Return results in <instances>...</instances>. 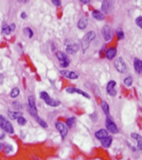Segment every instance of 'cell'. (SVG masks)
<instances>
[{
    "label": "cell",
    "mask_w": 142,
    "mask_h": 160,
    "mask_svg": "<svg viewBox=\"0 0 142 160\" xmlns=\"http://www.w3.org/2000/svg\"><path fill=\"white\" fill-rule=\"evenodd\" d=\"M96 32L93 31V30H91V31H89L87 34L85 35V36L82 38V42H81V44H82V52L85 53L86 50L88 49L89 47V44H90V42L92 41H93L94 39L96 38Z\"/></svg>",
    "instance_id": "1"
},
{
    "label": "cell",
    "mask_w": 142,
    "mask_h": 160,
    "mask_svg": "<svg viewBox=\"0 0 142 160\" xmlns=\"http://www.w3.org/2000/svg\"><path fill=\"white\" fill-rule=\"evenodd\" d=\"M40 97L45 101V103L47 104V105H50V106H58V105H61L60 101L52 99L51 97L47 94V92H40Z\"/></svg>",
    "instance_id": "2"
},
{
    "label": "cell",
    "mask_w": 142,
    "mask_h": 160,
    "mask_svg": "<svg viewBox=\"0 0 142 160\" xmlns=\"http://www.w3.org/2000/svg\"><path fill=\"white\" fill-rule=\"evenodd\" d=\"M0 127L2 128L3 130H5V132L9 133V134H13L14 132L12 124L8 120L5 119V117L2 115H0Z\"/></svg>",
    "instance_id": "3"
},
{
    "label": "cell",
    "mask_w": 142,
    "mask_h": 160,
    "mask_svg": "<svg viewBox=\"0 0 142 160\" xmlns=\"http://www.w3.org/2000/svg\"><path fill=\"white\" fill-rule=\"evenodd\" d=\"M115 67H116V71L120 73H125L127 72V66H126V63L124 62V60L121 58V57H119L117 60H116V61L114 62Z\"/></svg>",
    "instance_id": "4"
},
{
    "label": "cell",
    "mask_w": 142,
    "mask_h": 160,
    "mask_svg": "<svg viewBox=\"0 0 142 160\" xmlns=\"http://www.w3.org/2000/svg\"><path fill=\"white\" fill-rule=\"evenodd\" d=\"M55 127H56V129L61 134L62 138L65 140V137H66V135H67V133H68L67 128L65 127V125L62 122V121H56V122H55Z\"/></svg>",
    "instance_id": "5"
},
{
    "label": "cell",
    "mask_w": 142,
    "mask_h": 160,
    "mask_svg": "<svg viewBox=\"0 0 142 160\" xmlns=\"http://www.w3.org/2000/svg\"><path fill=\"white\" fill-rule=\"evenodd\" d=\"M28 111L32 117L37 116V109H36V105H35V100L33 96L28 97Z\"/></svg>",
    "instance_id": "6"
},
{
    "label": "cell",
    "mask_w": 142,
    "mask_h": 160,
    "mask_svg": "<svg viewBox=\"0 0 142 160\" xmlns=\"http://www.w3.org/2000/svg\"><path fill=\"white\" fill-rule=\"evenodd\" d=\"M101 34H102L103 38H104V40L106 41H111L113 38L112 29H111V28L108 26V25H104V26H103L102 29H101Z\"/></svg>",
    "instance_id": "7"
},
{
    "label": "cell",
    "mask_w": 142,
    "mask_h": 160,
    "mask_svg": "<svg viewBox=\"0 0 142 160\" xmlns=\"http://www.w3.org/2000/svg\"><path fill=\"white\" fill-rule=\"evenodd\" d=\"M106 128H107V130L109 132L113 133V134H116V133L119 132V129L116 127V125L115 124V122L112 121V120L110 119L109 117H107V119H106Z\"/></svg>",
    "instance_id": "8"
},
{
    "label": "cell",
    "mask_w": 142,
    "mask_h": 160,
    "mask_svg": "<svg viewBox=\"0 0 142 160\" xmlns=\"http://www.w3.org/2000/svg\"><path fill=\"white\" fill-rule=\"evenodd\" d=\"M65 92H68V93H79V94H82V96H84L85 98H90V96H89L88 93H86L85 92H84V90H82V89H77V88H66L65 89Z\"/></svg>",
    "instance_id": "9"
},
{
    "label": "cell",
    "mask_w": 142,
    "mask_h": 160,
    "mask_svg": "<svg viewBox=\"0 0 142 160\" xmlns=\"http://www.w3.org/2000/svg\"><path fill=\"white\" fill-rule=\"evenodd\" d=\"M61 74L65 77L69 78V79H78L79 78V76L75 72H70V71H66V70H62L60 72Z\"/></svg>",
    "instance_id": "10"
},
{
    "label": "cell",
    "mask_w": 142,
    "mask_h": 160,
    "mask_svg": "<svg viewBox=\"0 0 142 160\" xmlns=\"http://www.w3.org/2000/svg\"><path fill=\"white\" fill-rule=\"evenodd\" d=\"M78 50H79V45L76 44H68V45L66 46V49H65L66 53L69 54V55H74V54H76V53L78 52Z\"/></svg>",
    "instance_id": "11"
},
{
    "label": "cell",
    "mask_w": 142,
    "mask_h": 160,
    "mask_svg": "<svg viewBox=\"0 0 142 160\" xmlns=\"http://www.w3.org/2000/svg\"><path fill=\"white\" fill-rule=\"evenodd\" d=\"M134 67H135V70L136 72L138 74H140L142 72V61L138 58V57H135L134 58Z\"/></svg>",
    "instance_id": "12"
},
{
    "label": "cell",
    "mask_w": 142,
    "mask_h": 160,
    "mask_svg": "<svg viewBox=\"0 0 142 160\" xmlns=\"http://www.w3.org/2000/svg\"><path fill=\"white\" fill-rule=\"evenodd\" d=\"M107 136H108V132H107V130H105V129H100V130L97 131V132L95 133V137L100 140H101L102 138L106 137Z\"/></svg>",
    "instance_id": "13"
},
{
    "label": "cell",
    "mask_w": 142,
    "mask_h": 160,
    "mask_svg": "<svg viewBox=\"0 0 142 160\" xmlns=\"http://www.w3.org/2000/svg\"><path fill=\"white\" fill-rule=\"evenodd\" d=\"M101 141V145L105 148H109L111 146V144H112V141H113V138L112 137H110V136H107L106 137L102 138V140H100Z\"/></svg>",
    "instance_id": "14"
},
{
    "label": "cell",
    "mask_w": 142,
    "mask_h": 160,
    "mask_svg": "<svg viewBox=\"0 0 142 160\" xmlns=\"http://www.w3.org/2000/svg\"><path fill=\"white\" fill-rule=\"evenodd\" d=\"M131 137H133L134 140H135L136 141H138V150H141V149H142L141 136H139L138 134H135V133H132V134H131Z\"/></svg>",
    "instance_id": "15"
},
{
    "label": "cell",
    "mask_w": 142,
    "mask_h": 160,
    "mask_svg": "<svg viewBox=\"0 0 142 160\" xmlns=\"http://www.w3.org/2000/svg\"><path fill=\"white\" fill-rule=\"evenodd\" d=\"M116 55V48H110L106 52V57L108 60H113Z\"/></svg>",
    "instance_id": "16"
},
{
    "label": "cell",
    "mask_w": 142,
    "mask_h": 160,
    "mask_svg": "<svg viewBox=\"0 0 142 160\" xmlns=\"http://www.w3.org/2000/svg\"><path fill=\"white\" fill-rule=\"evenodd\" d=\"M92 16H93V18L96 19V20H99V21L104 20V14L101 13L99 10H93L92 12Z\"/></svg>",
    "instance_id": "17"
},
{
    "label": "cell",
    "mask_w": 142,
    "mask_h": 160,
    "mask_svg": "<svg viewBox=\"0 0 142 160\" xmlns=\"http://www.w3.org/2000/svg\"><path fill=\"white\" fill-rule=\"evenodd\" d=\"M87 24H88V21H87V18L86 17H84L81 20L78 22V28L80 29H85L86 26H87Z\"/></svg>",
    "instance_id": "18"
},
{
    "label": "cell",
    "mask_w": 142,
    "mask_h": 160,
    "mask_svg": "<svg viewBox=\"0 0 142 160\" xmlns=\"http://www.w3.org/2000/svg\"><path fill=\"white\" fill-rule=\"evenodd\" d=\"M110 7H111V3H110V1H107V0L103 1L102 4H101V9L105 13H108L110 12Z\"/></svg>",
    "instance_id": "19"
},
{
    "label": "cell",
    "mask_w": 142,
    "mask_h": 160,
    "mask_svg": "<svg viewBox=\"0 0 142 160\" xmlns=\"http://www.w3.org/2000/svg\"><path fill=\"white\" fill-rule=\"evenodd\" d=\"M56 57L57 58H58L59 60H60L61 62H63V61H68V57L67 56L65 55V53L63 52H61V51H58V52L56 53Z\"/></svg>",
    "instance_id": "20"
},
{
    "label": "cell",
    "mask_w": 142,
    "mask_h": 160,
    "mask_svg": "<svg viewBox=\"0 0 142 160\" xmlns=\"http://www.w3.org/2000/svg\"><path fill=\"white\" fill-rule=\"evenodd\" d=\"M8 115H9V119L12 120H15V119H18L20 117L22 116V113L21 112H18V111H9L8 112Z\"/></svg>",
    "instance_id": "21"
},
{
    "label": "cell",
    "mask_w": 142,
    "mask_h": 160,
    "mask_svg": "<svg viewBox=\"0 0 142 160\" xmlns=\"http://www.w3.org/2000/svg\"><path fill=\"white\" fill-rule=\"evenodd\" d=\"M100 105H101V108H102L103 112H104L105 114L107 115V117H108L109 116V105H108L105 101H102L101 104H100Z\"/></svg>",
    "instance_id": "22"
},
{
    "label": "cell",
    "mask_w": 142,
    "mask_h": 160,
    "mask_svg": "<svg viewBox=\"0 0 142 160\" xmlns=\"http://www.w3.org/2000/svg\"><path fill=\"white\" fill-rule=\"evenodd\" d=\"M116 81H114V80H111V81H109L107 84V88H106V89H107V92H111L112 89H115V87H116Z\"/></svg>",
    "instance_id": "23"
},
{
    "label": "cell",
    "mask_w": 142,
    "mask_h": 160,
    "mask_svg": "<svg viewBox=\"0 0 142 160\" xmlns=\"http://www.w3.org/2000/svg\"><path fill=\"white\" fill-rule=\"evenodd\" d=\"M34 118H35V120L37 121L38 124H39L40 125L42 126V127H44V128H47V122H46V121H44V120L41 119L40 117H38V115H37V116H35Z\"/></svg>",
    "instance_id": "24"
},
{
    "label": "cell",
    "mask_w": 142,
    "mask_h": 160,
    "mask_svg": "<svg viewBox=\"0 0 142 160\" xmlns=\"http://www.w3.org/2000/svg\"><path fill=\"white\" fill-rule=\"evenodd\" d=\"M123 83L127 87H131L132 84H133V78H132V76H127V77L124 78Z\"/></svg>",
    "instance_id": "25"
},
{
    "label": "cell",
    "mask_w": 142,
    "mask_h": 160,
    "mask_svg": "<svg viewBox=\"0 0 142 160\" xmlns=\"http://www.w3.org/2000/svg\"><path fill=\"white\" fill-rule=\"evenodd\" d=\"M19 93H20V90H19L18 88H13L12 89V92H11V97L12 98H15V97H17L19 95Z\"/></svg>",
    "instance_id": "26"
},
{
    "label": "cell",
    "mask_w": 142,
    "mask_h": 160,
    "mask_svg": "<svg viewBox=\"0 0 142 160\" xmlns=\"http://www.w3.org/2000/svg\"><path fill=\"white\" fill-rule=\"evenodd\" d=\"M75 121H76V119H75V118H68V119L66 120V122H65V124H66V126H67L68 128H71L73 126V124H74Z\"/></svg>",
    "instance_id": "27"
},
{
    "label": "cell",
    "mask_w": 142,
    "mask_h": 160,
    "mask_svg": "<svg viewBox=\"0 0 142 160\" xmlns=\"http://www.w3.org/2000/svg\"><path fill=\"white\" fill-rule=\"evenodd\" d=\"M11 32H12V29L9 28V25H5V26H3V28H2L3 34L9 35V34H11Z\"/></svg>",
    "instance_id": "28"
},
{
    "label": "cell",
    "mask_w": 142,
    "mask_h": 160,
    "mask_svg": "<svg viewBox=\"0 0 142 160\" xmlns=\"http://www.w3.org/2000/svg\"><path fill=\"white\" fill-rule=\"evenodd\" d=\"M116 35H117L119 40H123L124 39V33H123V31H122L121 28H117V29H116Z\"/></svg>",
    "instance_id": "29"
},
{
    "label": "cell",
    "mask_w": 142,
    "mask_h": 160,
    "mask_svg": "<svg viewBox=\"0 0 142 160\" xmlns=\"http://www.w3.org/2000/svg\"><path fill=\"white\" fill-rule=\"evenodd\" d=\"M24 32H25V34L28 35V38H32L33 36V31L31 29H30V28H26L25 29H24Z\"/></svg>",
    "instance_id": "30"
},
{
    "label": "cell",
    "mask_w": 142,
    "mask_h": 160,
    "mask_svg": "<svg viewBox=\"0 0 142 160\" xmlns=\"http://www.w3.org/2000/svg\"><path fill=\"white\" fill-rule=\"evenodd\" d=\"M17 121H18V124L19 125H25L26 124V122H27V121H26V119L24 118V117H20V118H18L17 119Z\"/></svg>",
    "instance_id": "31"
},
{
    "label": "cell",
    "mask_w": 142,
    "mask_h": 160,
    "mask_svg": "<svg viewBox=\"0 0 142 160\" xmlns=\"http://www.w3.org/2000/svg\"><path fill=\"white\" fill-rule=\"evenodd\" d=\"M135 23H136L138 28H142V17L141 16H138V18L135 19Z\"/></svg>",
    "instance_id": "32"
},
{
    "label": "cell",
    "mask_w": 142,
    "mask_h": 160,
    "mask_svg": "<svg viewBox=\"0 0 142 160\" xmlns=\"http://www.w3.org/2000/svg\"><path fill=\"white\" fill-rule=\"evenodd\" d=\"M12 106H13V108H15V109H21L22 108V105L19 102H14V103H12Z\"/></svg>",
    "instance_id": "33"
},
{
    "label": "cell",
    "mask_w": 142,
    "mask_h": 160,
    "mask_svg": "<svg viewBox=\"0 0 142 160\" xmlns=\"http://www.w3.org/2000/svg\"><path fill=\"white\" fill-rule=\"evenodd\" d=\"M12 151V145H9V144H6L5 145V152L7 153H11V152Z\"/></svg>",
    "instance_id": "34"
},
{
    "label": "cell",
    "mask_w": 142,
    "mask_h": 160,
    "mask_svg": "<svg viewBox=\"0 0 142 160\" xmlns=\"http://www.w3.org/2000/svg\"><path fill=\"white\" fill-rule=\"evenodd\" d=\"M51 2L53 3V5H55L56 7H60L61 4H62V1H61V0H52Z\"/></svg>",
    "instance_id": "35"
},
{
    "label": "cell",
    "mask_w": 142,
    "mask_h": 160,
    "mask_svg": "<svg viewBox=\"0 0 142 160\" xmlns=\"http://www.w3.org/2000/svg\"><path fill=\"white\" fill-rule=\"evenodd\" d=\"M9 28H11V29H12V31H13L14 29H15V24H11V25H9Z\"/></svg>",
    "instance_id": "36"
},
{
    "label": "cell",
    "mask_w": 142,
    "mask_h": 160,
    "mask_svg": "<svg viewBox=\"0 0 142 160\" xmlns=\"http://www.w3.org/2000/svg\"><path fill=\"white\" fill-rule=\"evenodd\" d=\"M21 18L22 19H26L27 18V13H26V12H22V13H21Z\"/></svg>",
    "instance_id": "37"
},
{
    "label": "cell",
    "mask_w": 142,
    "mask_h": 160,
    "mask_svg": "<svg viewBox=\"0 0 142 160\" xmlns=\"http://www.w3.org/2000/svg\"><path fill=\"white\" fill-rule=\"evenodd\" d=\"M80 2H82V4H88V3H89V1H88V0H81V1H80Z\"/></svg>",
    "instance_id": "38"
},
{
    "label": "cell",
    "mask_w": 142,
    "mask_h": 160,
    "mask_svg": "<svg viewBox=\"0 0 142 160\" xmlns=\"http://www.w3.org/2000/svg\"><path fill=\"white\" fill-rule=\"evenodd\" d=\"M2 147H3V145L1 143H0V150H1V149H2Z\"/></svg>",
    "instance_id": "39"
},
{
    "label": "cell",
    "mask_w": 142,
    "mask_h": 160,
    "mask_svg": "<svg viewBox=\"0 0 142 160\" xmlns=\"http://www.w3.org/2000/svg\"><path fill=\"white\" fill-rule=\"evenodd\" d=\"M34 160H35V159H34ZM36 160H39V159H36Z\"/></svg>",
    "instance_id": "40"
}]
</instances>
